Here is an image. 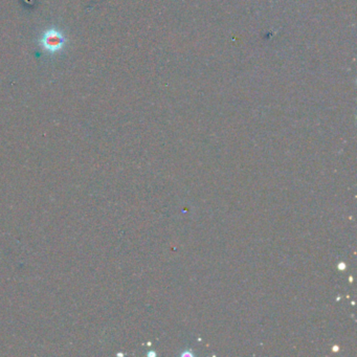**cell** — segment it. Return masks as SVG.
Returning <instances> with one entry per match:
<instances>
[{
  "mask_svg": "<svg viewBox=\"0 0 357 357\" xmlns=\"http://www.w3.org/2000/svg\"><path fill=\"white\" fill-rule=\"evenodd\" d=\"M61 43H62V39L58 35H52V36L48 35L46 37V44L50 48H59Z\"/></svg>",
  "mask_w": 357,
  "mask_h": 357,
  "instance_id": "obj_1",
  "label": "cell"
}]
</instances>
